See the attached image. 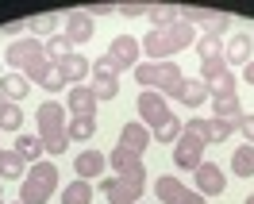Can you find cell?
Returning a JSON list of instances; mask_svg holds the SVG:
<instances>
[{"label": "cell", "mask_w": 254, "mask_h": 204, "mask_svg": "<svg viewBox=\"0 0 254 204\" xmlns=\"http://www.w3.org/2000/svg\"><path fill=\"white\" fill-rule=\"evenodd\" d=\"M196 43V31H192L185 19H177V23H170V27H154V31H146L143 39V54L146 62H170L177 50H185Z\"/></svg>", "instance_id": "cell-1"}, {"label": "cell", "mask_w": 254, "mask_h": 204, "mask_svg": "<svg viewBox=\"0 0 254 204\" xmlns=\"http://www.w3.org/2000/svg\"><path fill=\"white\" fill-rule=\"evenodd\" d=\"M35 127H39V139L47 146V154H65V142H69V135H65V104H54V100L39 104Z\"/></svg>", "instance_id": "cell-2"}, {"label": "cell", "mask_w": 254, "mask_h": 204, "mask_svg": "<svg viewBox=\"0 0 254 204\" xmlns=\"http://www.w3.org/2000/svg\"><path fill=\"white\" fill-rule=\"evenodd\" d=\"M58 193V166L54 162H35L27 177L19 181V201L23 204H47Z\"/></svg>", "instance_id": "cell-3"}, {"label": "cell", "mask_w": 254, "mask_h": 204, "mask_svg": "<svg viewBox=\"0 0 254 204\" xmlns=\"http://www.w3.org/2000/svg\"><path fill=\"white\" fill-rule=\"evenodd\" d=\"M131 73H135V81H139L143 89L162 93V96H170V93H174V85L185 77V73H181L174 62H139Z\"/></svg>", "instance_id": "cell-4"}, {"label": "cell", "mask_w": 254, "mask_h": 204, "mask_svg": "<svg viewBox=\"0 0 254 204\" xmlns=\"http://www.w3.org/2000/svg\"><path fill=\"white\" fill-rule=\"evenodd\" d=\"M200 81L208 85L212 96H235V73H231V66L223 62V54L200 62Z\"/></svg>", "instance_id": "cell-5"}, {"label": "cell", "mask_w": 254, "mask_h": 204, "mask_svg": "<svg viewBox=\"0 0 254 204\" xmlns=\"http://www.w3.org/2000/svg\"><path fill=\"white\" fill-rule=\"evenodd\" d=\"M143 58V39H135V35H116L108 47V62L116 66V73H127V69H135Z\"/></svg>", "instance_id": "cell-6"}, {"label": "cell", "mask_w": 254, "mask_h": 204, "mask_svg": "<svg viewBox=\"0 0 254 204\" xmlns=\"http://www.w3.org/2000/svg\"><path fill=\"white\" fill-rule=\"evenodd\" d=\"M47 58V47L43 43H35V39H19V43H12V47L4 50V66L8 69H19V73H27L35 62H43Z\"/></svg>", "instance_id": "cell-7"}, {"label": "cell", "mask_w": 254, "mask_h": 204, "mask_svg": "<svg viewBox=\"0 0 254 204\" xmlns=\"http://www.w3.org/2000/svg\"><path fill=\"white\" fill-rule=\"evenodd\" d=\"M89 89L96 93V100H100V104H108V100H116V96H120V73H116V66L108 62V54H104V58H96Z\"/></svg>", "instance_id": "cell-8"}, {"label": "cell", "mask_w": 254, "mask_h": 204, "mask_svg": "<svg viewBox=\"0 0 254 204\" xmlns=\"http://www.w3.org/2000/svg\"><path fill=\"white\" fill-rule=\"evenodd\" d=\"M154 197H158L162 204H204V197L196 193V189H189L181 177H158L154 181Z\"/></svg>", "instance_id": "cell-9"}, {"label": "cell", "mask_w": 254, "mask_h": 204, "mask_svg": "<svg viewBox=\"0 0 254 204\" xmlns=\"http://www.w3.org/2000/svg\"><path fill=\"white\" fill-rule=\"evenodd\" d=\"M192 185H196V193L200 197H223V189H227V173L216 166V162H200L196 170H192Z\"/></svg>", "instance_id": "cell-10"}, {"label": "cell", "mask_w": 254, "mask_h": 204, "mask_svg": "<svg viewBox=\"0 0 254 204\" xmlns=\"http://www.w3.org/2000/svg\"><path fill=\"white\" fill-rule=\"evenodd\" d=\"M139 116H143V124L150 127V135H154V131H158L174 112H170V104H166V96H162V93L143 89V93H139Z\"/></svg>", "instance_id": "cell-11"}, {"label": "cell", "mask_w": 254, "mask_h": 204, "mask_svg": "<svg viewBox=\"0 0 254 204\" xmlns=\"http://www.w3.org/2000/svg\"><path fill=\"white\" fill-rule=\"evenodd\" d=\"M204 146H208L204 139L181 131V139L174 142V166H181V170H196V166L204 162Z\"/></svg>", "instance_id": "cell-12"}, {"label": "cell", "mask_w": 254, "mask_h": 204, "mask_svg": "<svg viewBox=\"0 0 254 204\" xmlns=\"http://www.w3.org/2000/svg\"><path fill=\"white\" fill-rule=\"evenodd\" d=\"M146 181H127V177H104L100 181V193L108 197L112 204H139Z\"/></svg>", "instance_id": "cell-13"}, {"label": "cell", "mask_w": 254, "mask_h": 204, "mask_svg": "<svg viewBox=\"0 0 254 204\" xmlns=\"http://www.w3.org/2000/svg\"><path fill=\"white\" fill-rule=\"evenodd\" d=\"M181 19L189 23V27H208L212 35H223L227 27H231V16L227 12H216V8H181Z\"/></svg>", "instance_id": "cell-14"}, {"label": "cell", "mask_w": 254, "mask_h": 204, "mask_svg": "<svg viewBox=\"0 0 254 204\" xmlns=\"http://www.w3.org/2000/svg\"><path fill=\"white\" fill-rule=\"evenodd\" d=\"M166 100H177V104H189V108H200V104H208L212 100V93H208V85L200 77H181L174 85V93L166 96Z\"/></svg>", "instance_id": "cell-15"}, {"label": "cell", "mask_w": 254, "mask_h": 204, "mask_svg": "<svg viewBox=\"0 0 254 204\" xmlns=\"http://www.w3.org/2000/svg\"><path fill=\"white\" fill-rule=\"evenodd\" d=\"M108 166L116 170V177H127V181H146V166L139 154H131V150H124V146H116L108 154Z\"/></svg>", "instance_id": "cell-16"}, {"label": "cell", "mask_w": 254, "mask_h": 204, "mask_svg": "<svg viewBox=\"0 0 254 204\" xmlns=\"http://www.w3.org/2000/svg\"><path fill=\"white\" fill-rule=\"evenodd\" d=\"M154 142V135H150V127L139 120V124H124V131H120V146L124 150H131V154H146V146Z\"/></svg>", "instance_id": "cell-17"}, {"label": "cell", "mask_w": 254, "mask_h": 204, "mask_svg": "<svg viewBox=\"0 0 254 204\" xmlns=\"http://www.w3.org/2000/svg\"><path fill=\"white\" fill-rule=\"evenodd\" d=\"M93 31H96V23H93V16H89L85 8H77V12H69V16H65V39H69V47L89 43Z\"/></svg>", "instance_id": "cell-18"}, {"label": "cell", "mask_w": 254, "mask_h": 204, "mask_svg": "<svg viewBox=\"0 0 254 204\" xmlns=\"http://www.w3.org/2000/svg\"><path fill=\"white\" fill-rule=\"evenodd\" d=\"M223 62H227V66H247V62H254L251 35H231V39H223Z\"/></svg>", "instance_id": "cell-19"}, {"label": "cell", "mask_w": 254, "mask_h": 204, "mask_svg": "<svg viewBox=\"0 0 254 204\" xmlns=\"http://www.w3.org/2000/svg\"><path fill=\"white\" fill-rule=\"evenodd\" d=\"M73 170H77V181H93V177H100V173L108 170V158L100 154V150H81L73 158Z\"/></svg>", "instance_id": "cell-20"}, {"label": "cell", "mask_w": 254, "mask_h": 204, "mask_svg": "<svg viewBox=\"0 0 254 204\" xmlns=\"http://www.w3.org/2000/svg\"><path fill=\"white\" fill-rule=\"evenodd\" d=\"M58 69H62V77L65 81H73V85H85V77H93V62L85 58V54H65L62 62H58Z\"/></svg>", "instance_id": "cell-21"}, {"label": "cell", "mask_w": 254, "mask_h": 204, "mask_svg": "<svg viewBox=\"0 0 254 204\" xmlns=\"http://www.w3.org/2000/svg\"><path fill=\"white\" fill-rule=\"evenodd\" d=\"M96 93L89 89V85H73L69 89V96H65V108L73 112V116H96Z\"/></svg>", "instance_id": "cell-22"}, {"label": "cell", "mask_w": 254, "mask_h": 204, "mask_svg": "<svg viewBox=\"0 0 254 204\" xmlns=\"http://www.w3.org/2000/svg\"><path fill=\"white\" fill-rule=\"evenodd\" d=\"M208 104H212V120H223V124H231V127H239V120L247 116L243 104H239V96H212Z\"/></svg>", "instance_id": "cell-23"}, {"label": "cell", "mask_w": 254, "mask_h": 204, "mask_svg": "<svg viewBox=\"0 0 254 204\" xmlns=\"http://www.w3.org/2000/svg\"><path fill=\"white\" fill-rule=\"evenodd\" d=\"M27 93H31V81L23 77V73H4L0 69V96L4 100L19 104V100H27Z\"/></svg>", "instance_id": "cell-24"}, {"label": "cell", "mask_w": 254, "mask_h": 204, "mask_svg": "<svg viewBox=\"0 0 254 204\" xmlns=\"http://www.w3.org/2000/svg\"><path fill=\"white\" fill-rule=\"evenodd\" d=\"M27 170H31V166H27L16 150H4V146H0V177H4V181H23Z\"/></svg>", "instance_id": "cell-25"}, {"label": "cell", "mask_w": 254, "mask_h": 204, "mask_svg": "<svg viewBox=\"0 0 254 204\" xmlns=\"http://www.w3.org/2000/svg\"><path fill=\"white\" fill-rule=\"evenodd\" d=\"M27 166H35V162H43V154H47V146H43V139L39 135H19L16 139V146H12Z\"/></svg>", "instance_id": "cell-26"}, {"label": "cell", "mask_w": 254, "mask_h": 204, "mask_svg": "<svg viewBox=\"0 0 254 204\" xmlns=\"http://www.w3.org/2000/svg\"><path fill=\"white\" fill-rule=\"evenodd\" d=\"M146 19H150V31H154V27H170V23L181 19V8H177V4H150V8H146Z\"/></svg>", "instance_id": "cell-27"}, {"label": "cell", "mask_w": 254, "mask_h": 204, "mask_svg": "<svg viewBox=\"0 0 254 204\" xmlns=\"http://www.w3.org/2000/svg\"><path fill=\"white\" fill-rule=\"evenodd\" d=\"M65 135L77 139V142L93 139V135H96V116H73V120L65 124Z\"/></svg>", "instance_id": "cell-28"}, {"label": "cell", "mask_w": 254, "mask_h": 204, "mask_svg": "<svg viewBox=\"0 0 254 204\" xmlns=\"http://www.w3.org/2000/svg\"><path fill=\"white\" fill-rule=\"evenodd\" d=\"M231 173H235V177H251L254 173V146L251 142H243L235 154H231Z\"/></svg>", "instance_id": "cell-29"}, {"label": "cell", "mask_w": 254, "mask_h": 204, "mask_svg": "<svg viewBox=\"0 0 254 204\" xmlns=\"http://www.w3.org/2000/svg\"><path fill=\"white\" fill-rule=\"evenodd\" d=\"M19 127H23V108L0 96V131H19Z\"/></svg>", "instance_id": "cell-30"}, {"label": "cell", "mask_w": 254, "mask_h": 204, "mask_svg": "<svg viewBox=\"0 0 254 204\" xmlns=\"http://www.w3.org/2000/svg\"><path fill=\"white\" fill-rule=\"evenodd\" d=\"M192 47H196V54H200V62H204V58H220V54H223V35L204 31L196 43H192Z\"/></svg>", "instance_id": "cell-31"}, {"label": "cell", "mask_w": 254, "mask_h": 204, "mask_svg": "<svg viewBox=\"0 0 254 204\" xmlns=\"http://www.w3.org/2000/svg\"><path fill=\"white\" fill-rule=\"evenodd\" d=\"M54 27H58V12H39V16H31L27 19V31L35 35V39H39V35H54Z\"/></svg>", "instance_id": "cell-32"}, {"label": "cell", "mask_w": 254, "mask_h": 204, "mask_svg": "<svg viewBox=\"0 0 254 204\" xmlns=\"http://www.w3.org/2000/svg\"><path fill=\"white\" fill-rule=\"evenodd\" d=\"M62 204H93V185H89V181H73V185H65Z\"/></svg>", "instance_id": "cell-33"}, {"label": "cell", "mask_w": 254, "mask_h": 204, "mask_svg": "<svg viewBox=\"0 0 254 204\" xmlns=\"http://www.w3.org/2000/svg\"><path fill=\"white\" fill-rule=\"evenodd\" d=\"M43 47H47V58H50V62H54V66L62 62L65 54H73V50H69V39H65V31H62V35L54 31V35H50V39H47V43H43Z\"/></svg>", "instance_id": "cell-34"}, {"label": "cell", "mask_w": 254, "mask_h": 204, "mask_svg": "<svg viewBox=\"0 0 254 204\" xmlns=\"http://www.w3.org/2000/svg\"><path fill=\"white\" fill-rule=\"evenodd\" d=\"M227 135H235V127L223 120H204V142H223Z\"/></svg>", "instance_id": "cell-35"}, {"label": "cell", "mask_w": 254, "mask_h": 204, "mask_svg": "<svg viewBox=\"0 0 254 204\" xmlns=\"http://www.w3.org/2000/svg\"><path fill=\"white\" fill-rule=\"evenodd\" d=\"M181 131H185V124H181L177 116H170V120L154 131V139H158V142H177V139H181Z\"/></svg>", "instance_id": "cell-36"}, {"label": "cell", "mask_w": 254, "mask_h": 204, "mask_svg": "<svg viewBox=\"0 0 254 204\" xmlns=\"http://www.w3.org/2000/svg\"><path fill=\"white\" fill-rule=\"evenodd\" d=\"M35 85H43L47 93H58V89H65V77H62V69H58V66H50V69L35 81Z\"/></svg>", "instance_id": "cell-37"}, {"label": "cell", "mask_w": 254, "mask_h": 204, "mask_svg": "<svg viewBox=\"0 0 254 204\" xmlns=\"http://www.w3.org/2000/svg\"><path fill=\"white\" fill-rule=\"evenodd\" d=\"M146 8H150V4H139V0H124V4H120V16H146Z\"/></svg>", "instance_id": "cell-38"}, {"label": "cell", "mask_w": 254, "mask_h": 204, "mask_svg": "<svg viewBox=\"0 0 254 204\" xmlns=\"http://www.w3.org/2000/svg\"><path fill=\"white\" fill-rule=\"evenodd\" d=\"M235 131H239V135H243V139H247V142H251V146H254V116H243Z\"/></svg>", "instance_id": "cell-39"}, {"label": "cell", "mask_w": 254, "mask_h": 204, "mask_svg": "<svg viewBox=\"0 0 254 204\" xmlns=\"http://www.w3.org/2000/svg\"><path fill=\"white\" fill-rule=\"evenodd\" d=\"M85 12H89V16H112V12H120V8H116V4H89Z\"/></svg>", "instance_id": "cell-40"}, {"label": "cell", "mask_w": 254, "mask_h": 204, "mask_svg": "<svg viewBox=\"0 0 254 204\" xmlns=\"http://www.w3.org/2000/svg\"><path fill=\"white\" fill-rule=\"evenodd\" d=\"M23 27H27V23H23V19H12V23H8V27H4V31H8V35H19V31H23Z\"/></svg>", "instance_id": "cell-41"}, {"label": "cell", "mask_w": 254, "mask_h": 204, "mask_svg": "<svg viewBox=\"0 0 254 204\" xmlns=\"http://www.w3.org/2000/svg\"><path fill=\"white\" fill-rule=\"evenodd\" d=\"M243 81H247V85H254V62L243 66Z\"/></svg>", "instance_id": "cell-42"}, {"label": "cell", "mask_w": 254, "mask_h": 204, "mask_svg": "<svg viewBox=\"0 0 254 204\" xmlns=\"http://www.w3.org/2000/svg\"><path fill=\"white\" fill-rule=\"evenodd\" d=\"M243 204H254V193H251V197H247V201H243Z\"/></svg>", "instance_id": "cell-43"}, {"label": "cell", "mask_w": 254, "mask_h": 204, "mask_svg": "<svg viewBox=\"0 0 254 204\" xmlns=\"http://www.w3.org/2000/svg\"><path fill=\"white\" fill-rule=\"evenodd\" d=\"M16 204H23V201H16Z\"/></svg>", "instance_id": "cell-44"}, {"label": "cell", "mask_w": 254, "mask_h": 204, "mask_svg": "<svg viewBox=\"0 0 254 204\" xmlns=\"http://www.w3.org/2000/svg\"><path fill=\"white\" fill-rule=\"evenodd\" d=\"M139 204H143V201H139Z\"/></svg>", "instance_id": "cell-45"}, {"label": "cell", "mask_w": 254, "mask_h": 204, "mask_svg": "<svg viewBox=\"0 0 254 204\" xmlns=\"http://www.w3.org/2000/svg\"><path fill=\"white\" fill-rule=\"evenodd\" d=\"M0 204H4V201H0Z\"/></svg>", "instance_id": "cell-46"}]
</instances>
